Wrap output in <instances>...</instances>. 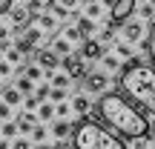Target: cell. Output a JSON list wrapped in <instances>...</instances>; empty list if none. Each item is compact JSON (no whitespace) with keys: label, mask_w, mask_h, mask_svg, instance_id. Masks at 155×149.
Wrapping results in <instances>:
<instances>
[{"label":"cell","mask_w":155,"mask_h":149,"mask_svg":"<svg viewBox=\"0 0 155 149\" xmlns=\"http://www.w3.org/2000/svg\"><path fill=\"white\" fill-rule=\"evenodd\" d=\"M72 146L75 149H124L127 141H121V135H115L112 129L101 126L95 121H81L72 123Z\"/></svg>","instance_id":"3957f363"},{"label":"cell","mask_w":155,"mask_h":149,"mask_svg":"<svg viewBox=\"0 0 155 149\" xmlns=\"http://www.w3.org/2000/svg\"><path fill=\"white\" fill-rule=\"evenodd\" d=\"M89 115L98 123H104L106 129H112L121 138H141V135H150V118L132 106L121 92H104L101 100L89 109Z\"/></svg>","instance_id":"6da1fadb"},{"label":"cell","mask_w":155,"mask_h":149,"mask_svg":"<svg viewBox=\"0 0 155 149\" xmlns=\"http://www.w3.org/2000/svg\"><path fill=\"white\" fill-rule=\"evenodd\" d=\"M38 118H40V121H52V118H55V103L40 100V103H38Z\"/></svg>","instance_id":"44dd1931"},{"label":"cell","mask_w":155,"mask_h":149,"mask_svg":"<svg viewBox=\"0 0 155 149\" xmlns=\"http://www.w3.org/2000/svg\"><path fill=\"white\" fill-rule=\"evenodd\" d=\"M52 135H55V138H69V135H72V123H69L66 118H58L55 126H52Z\"/></svg>","instance_id":"e0dca14e"},{"label":"cell","mask_w":155,"mask_h":149,"mask_svg":"<svg viewBox=\"0 0 155 149\" xmlns=\"http://www.w3.org/2000/svg\"><path fill=\"white\" fill-rule=\"evenodd\" d=\"M49 100H52V103H61V100H66V89L52 86V89H49Z\"/></svg>","instance_id":"4dcf8cb0"},{"label":"cell","mask_w":155,"mask_h":149,"mask_svg":"<svg viewBox=\"0 0 155 149\" xmlns=\"http://www.w3.org/2000/svg\"><path fill=\"white\" fill-rule=\"evenodd\" d=\"M69 112H72V106H69V103H63V100H61V103H55V115L58 118H69Z\"/></svg>","instance_id":"836d02e7"},{"label":"cell","mask_w":155,"mask_h":149,"mask_svg":"<svg viewBox=\"0 0 155 149\" xmlns=\"http://www.w3.org/2000/svg\"><path fill=\"white\" fill-rule=\"evenodd\" d=\"M101 63H104L106 72H118V69H121V60H118L115 55H106V52L101 55Z\"/></svg>","instance_id":"603a6c76"},{"label":"cell","mask_w":155,"mask_h":149,"mask_svg":"<svg viewBox=\"0 0 155 149\" xmlns=\"http://www.w3.org/2000/svg\"><path fill=\"white\" fill-rule=\"evenodd\" d=\"M15 86L20 89L23 95H29V92H35V80H29L26 75H23V77H17V83H15Z\"/></svg>","instance_id":"f1b7e54d"},{"label":"cell","mask_w":155,"mask_h":149,"mask_svg":"<svg viewBox=\"0 0 155 149\" xmlns=\"http://www.w3.org/2000/svg\"><path fill=\"white\" fill-rule=\"evenodd\" d=\"M58 3H61V6H66V9L72 11V9H78V3H81V0H58Z\"/></svg>","instance_id":"60d3db41"},{"label":"cell","mask_w":155,"mask_h":149,"mask_svg":"<svg viewBox=\"0 0 155 149\" xmlns=\"http://www.w3.org/2000/svg\"><path fill=\"white\" fill-rule=\"evenodd\" d=\"M118 29H121V40H127V43H138V40L147 34L144 20H129V17H127Z\"/></svg>","instance_id":"5b68a950"},{"label":"cell","mask_w":155,"mask_h":149,"mask_svg":"<svg viewBox=\"0 0 155 149\" xmlns=\"http://www.w3.org/2000/svg\"><path fill=\"white\" fill-rule=\"evenodd\" d=\"M12 6H15V0H0V15H9Z\"/></svg>","instance_id":"ab89813d"},{"label":"cell","mask_w":155,"mask_h":149,"mask_svg":"<svg viewBox=\"0 0 155 149\" xmlns=\"http://www.w3.org/2000/svg\"><path fill=\"white\" fill-rule=\"evenodd\" d=\"M118 92L132 106H138L141 112L155 115V69L152 66H147V63L124 66L121 80H118Z\"/></svg>","instance_id":"7a4b0ae2"},{"label":"cell","mask_w":155,"mask_h":149,"mask_svg":"<svg viewBox=\"0 0 155 149\" xmlns=\"http://www.w3.org/2000/svg\"><path fill=\"white\" fill-rule=\"evenodd\" d=\"M15 46H17V49H20V52H23V55H32V52H35V43H29V40L23 37V34H17Z\"/></svg>","instance_id":"83f0119b"},{"label":"cell","mask_w":155,"mask_h":149,"mask_svg":"<svg viewBox=\"0 0 155 149\" xmlns=\"http://www.w3.org/2000/svg\"><path fill=\"white\" fill-rule=\"evenodd\" d=\"M0 98H3L9 106H20L23 103V92L17 86H3V89H0Z\"/></svg>","instance_id":"4fadbf2b"},{"label":"cell","mask_w":155,"mask_h":149,"mask_svg":"<svg viewBox=\"0 0 155 149\" xmlns=\"http://www.w3.org/2000/svg\"><path fill=\"white\" fill-rule=\"evenodd\" d=\"M112 46H115L118 57H132V43H127V40H112Z\"/></svg>","instance_id":"cb8c5ba5"},{"label":"cell","mask_w":155,"mask_h":149,"mask_svg":"<svg viewBox=\"0 0 155 149\" xmlns=\"http://www.w3.org/2000/svg\"><path fill=\"white\" fill-rule=\"evenodd\" d=\"M43 75L49 77V86H58V89H66L69 83H72V77L66 72H52V69H43Z\"/></svg>","instance_id":"5bb4252c"},{"label":"cell","mask_w":155,"mask_h":149,"mask_svg":"<svg viewBox=\"0 0 155 149\" xmlns=\"http://www.w3.org/2000/svg\"><path fill=\"white\" fill-rule=\"evenodd\" d=\"M46 135H49V132H46V126H38V123H35L32 132H29V138H32V144L38 146V144H43V141H46Z\"/></svg>","instance_id":"484cf974"},{"label":"cell","mask_w":155,"mask_h":149,"mask_svg":"<svg viewBox=\"0 0 155 149\" xmlns=\"http://www.w3.org/2000/svg\"><path fill=\"white\" fill-rule=\"evenodd\" d=\"M135 11H138V17H141V20H155V6L150 3V0H147V3L144 6H135Z\"/></svg>","instance_id":"7402d4cb"},{"label":"cell","mask_w":155,"mask_h":149,"mask_svg":"<svg viewBox=\"0 0 155 149\" xmlns=\"http://www.w3.org/2000/svg\"><path fill=\"white\" fill-rule=\"evenodd\" d=\"M83 15L98 20V17L104 15V3H101V0H86V3H83Z\"/></svg>","instance_id":"2e32d148"},{"label":"cell","mask_w":155,"mask_h":149,"mask_svg":"<svg viewBox=\"0 0 155 149\" xmlns=\"http://www.w3.org/2000/svg\"><path fill=\"white\" fill-rule=\"evenodd\" d=\"M12 69H15V66H12L6 57H0V77H9V75H12Z\"/></svg>","instance_id":"d590c367"},{"label":"cell","mask_w":155,"mask_h":149,"mask_svg":"<svg viewBox=\"0 0 155 149\" xmlns=\"http://www.w3.org/2000/svg\"><path fill=\"white\" fill-rule=\"evenodd\" d=\"M150 3H152V6H155V0H150Z\"/></svg>","instance_id":"ee69618b"},{"label":"cell","mask_w":155,"mask_h":149,"mask_svg":"<svg viewBox=\"0 0 155 149\" xmlns=\"http://www.w3.org/2000/svg\"><path fill=\"white\" fill-rule=\"evenodd\" d=\"M38 103H40V100H38V95H32V92L23 98V106H26L29 112H35V109H38Z\"/></svg>","instance_id":"1f68e13d"},{"label":"cell","mask_w":155,"mask_h":149,"mask_svg":"<svg viewBox=\"0 0 155 149\" xmlns=\"http://www.w3.org/2000/svg\"><path fill=\"white\" fill-rule=\"evenodd\" d=\"M3 57L12 63V66H20V60H23L26 55H23V52L17 49V46H6V49H3Z\"/></svg>","instance_id":"ffe728a7"},{"label":"cell","mask_w":155,"mask_h":149,"mask_svg":"<svg viewBox=\"0 0 155 149\" xmlns=\"http://www.w3.org/2000/svg\"><path fill=\"white\" fill-rule=\"evenodd\" d=\"M9 17H12V23H15V29H12L15 34H23V29L32 23V11H29L26 6H12V9H9Z\"/></svg>","instance_id":"ba28073f"},{"label":"cell","mask_w":155,"mask_h":149,"mask_svg":"<svg viewBox=\"0 0 155 149\" xmlns=\"http://www.w3.org/2000/svg\"><path fill=\"white\" fill-rule=\"evenodd\" d=\"M63 37H66L69 43H81V32H78V26H66V29H63Z\"/></svg>","instance_id":"f546056e"},{"label":"cell","mask_w":155,"mask_h":149,"mask_svg":"<svg viewBox=\"0 0 155 149\" xmlns=\"http://www.w3.org/2000/svg\"><path fill=\"white\" fill-rule=\"evenodd\" d=\"M9 34H12L9 26H0V40H9Z\"/></svg>","instance_id":"b9f144b4"},{"label":"cell","mask_w":155,"mask_h":149,"mask_svg":"<svg viewBox=\"0 0 155 149\" xmlns=\"http://www.w3.org/2000/svg\"><path fill=\"white\" fill-rule=\"evenodd\" d=\"M101 3H104V6H112V0H101Z\"/></svg>","instance_id":"7bdbcfd3"},{"label":"cell","mask_w":155,"mask_h":149,"mask_svg":"<svg viewBox=\"0 0 155 149\" xmlns=\"http://www.w3.org/2000/svg\"><path fill=\"white\" fill-rule=\"evenodd\" d=\"M98 40H101V43H112V40H115V29L106 26L104 32H98Z\"/></svg>","instance_id":"d6a6232c"},{"label":"cell","mask_w":155,"mask_h":149,"mask_svg":"<svg viewBox=\"0 0 155 149\" xmlns=\"http://www.w3.org/2000/svg\"><path fill=\"white\" fill-rule=\"evenodd\" d=\"M75 26H78V32H81V40H83V37H92V34L98 32V23H95L92 17H86V15H83V17H78V23H75Z\"/></svg>","instance_id":"9a60e30c"},{"label":"cell","mask_w":155,"mask_h":149,"mask_svg":"<svg viewBox=\"0 0 155 149\" xmlns=\"http://www.w3.org/2000/svg\"><path fill=\"white\" fill-rule=\"evenodd\" d=\"M61 69L72 77V80L86 77V69H83V57H81V55H63V57H61Z\"/></svg>","instance_id":"52a82bcc"},{"label":"cell","mask_w":155,"mask_h":149,"mask_svg":"<svg viewBox=\"0 0 155 149\" xmlns=\"http://www.w3.org/2000/svg\"><path fill=\"white\" fill-rule=\"evenodd\" d=\"M135 6H138V0H112V6H109V20L121 26L127 17L135 15Z\"/></svg>","instance_id":"277c9868"},{"label":"cell","mask_w":155,"mask_h":149,"mask_svg":"<svg viewBox=\"0 0 155 149\" xmlns=\"http://www.w3.org/2000/svg\"><path fill=\"white\" fill-rule=\"evenodd\" d=\"M89 109H92V103H89L86 95H75V98H72V112H78V115H86Z\"/></svg>","instance_id":"d6986e66"},{"label":"cell","mask_w":155,"mask_h":149,"mask_svg":"<svg viewBox=\"0 0 155 149\" xmlns=\"http://www.w3.org/2000/svg\"><path fill=\"white\" fill-rule=\"evenodd\" d=\"M6 118H12V106L6 100H0V121H6Z\"/></svg>","instance_id":"74e56055"},{"label":"cell","mask_w":155,"mask_h":149,"mask_svg":"<svg viewBox=\"0 0 155 149\" xmlns=\"http://www.w3.org/2000/svg\"><path fill=\"white\" fill-rule=\"evenodd\" d=\"M23 69V75L29 77V80H40V77H43V66H40V63H35V66H20Z\"/></svg>","instance_id":"4316f807"},{"label":"cell","mask_w":155,"mask_h":149,"mask_svg":"<svg viewBox=\"0 0 155 149\" xmlns=\"http://www.w3.org/2000/svg\"><path fill=\"white\" fill-rule=\"evenodd\" d=\"M0 135H3V138H17V123L12 121V118H6L3 126H0Z\"/></svg>","instance_id":"d4e9b609"},{"label":"cell","mask_w":155,"mask_h":149,"mask_svg":"<svg viewBox=\"0 0 155 149\" xmlns=\"http://www.w3.org/2000/svg\"><path fill=\"white\" fill-rule=\"evenodd\" d=\"M52 52H55L58 57H63V55H72V43H69L66 37H52Z\"/></svg>","instance_id":"ac0fdd59"},{"label":"cell","mask_w":155,"mask_h":149,"mask_svg":"<svg viewBox=\"0 0 155 149\" xmlns=\"http://www.w3.org/2000/svg\"><path fill=\"white\" fill-rule=\"evenodd\" d=\"M109 83V72H89L83 77V89L86 92H104Z\"/></svg>","instance_id":"9c48e42d"},{"label":"cell","mask_w":155,"mask_h":149,"mask_svg":"<svg viewBox=\"0 0 155 149\" xmlns=\"http://www.w3.org/2000/svg\"><path fill=\"white\" fill-rule=\"evenodd\" d=\"M26 9L32 11V17H35V15H38L40 9H43V0H26Z\"/></svg>","instance_id":"e575fe53"},{"label":"cell","mask_w":155,"mask_h":149,"mask_svg":"<svg viewBox=\"0 0 155 149\" xmlns=\"http://www.w3.org/2000/svg\"><path fill=\"white\" fill-rule=\"evenodd\" d=\"M12 146L15 149H29V146H35L32 141H23V138H17V141H12Z\"/></svg>","instance_id":"f35d334b"},{"label":"cell","mask_w":155,"mask_h":149,"mask_svg":"<svg viewBox=\"0 0 155 149\" xmlns=\"http://www.w3.org/2000/svg\"><path fill=\"white\" fill-rule=\"evenodd\" d=\"M35 57H38V63L43 69H58V66H61V57H58L52 49H38V52H35Z\"/></svg>","instance_id":"8fae6325"},{"label":"cell","mask_w":155,"mask_h":149,"mask_svg":"<svg viewBox=\"0 0 155 149\" xmlns=\"http://www.w3.org/2000/svg\"><path fill=\"white\" fill-rule=\"evenodd\" d=\"M138 43H141V52L150 57V60H152V66H155V20H152V29H150V32H147L144 37L138 40Z\"/></svg>","instance_id":"30bf717a"},{"label":"cell","mask_w":155,"mask_h":149,"mask_svg":"<svg viewBox=\"0 0 155 149\" xmlns=\"http://www.w3.org/2000/svg\"><path fill=\"white\" fill-rule=\"evenodd\" d=\"M75 55H81L83 60H101V55H104V43H101L98 37H83V43L78 46V52Z\"/></svg>","instance_id":"8992f818"},{"label":"cell","mask_w":155,"mask_h":149,"mask_svg":"<svg viewBox=\"0 0 155 149\" xmlns=\"http://www.w3.org/2000/svg\"><path fill=\"white\" fill-rule=\"evenodd\" d=\"M32 23H38L43 32H55L58 29V17L52 15V11H38V15L32 17Z\"/></svg>","instance_id":"7c38bea8"},{"label":"cell","mask_w":155,"mask_h":149,"mask_svg":"<svg viewBox=\"0 0 155 149\" xmlns=\"http://www.w3.org/2000/svg\"><path fill=\"white\" fill-rule=\"evenodd\" d=\"M49 83H40V86H38V92H35V95H38V100H46V98H49Z\"/></svg>","instance_id":"8d00e7d4"}]
</instances>
